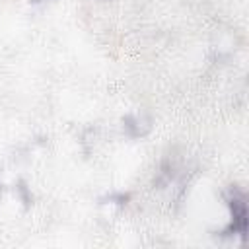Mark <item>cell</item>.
<instances>
[{
	"label": "cell",
	"instance_id": "1",
	"mask_svg": "<svg viewBox=\"0 0 249 249\" xmlns=\"http://www.w3.org/2000/svg\"><path fill=\"white\" fill-rule=\"evenodd\" d=\"M228 204L231 208V224L224 231V235H245L247 230V206H245V196L241 191L233 189L231 196L228 198Z\"/></svg>",
	"mask_w": 249,
	"mask_h": 249
}]
</instances>
